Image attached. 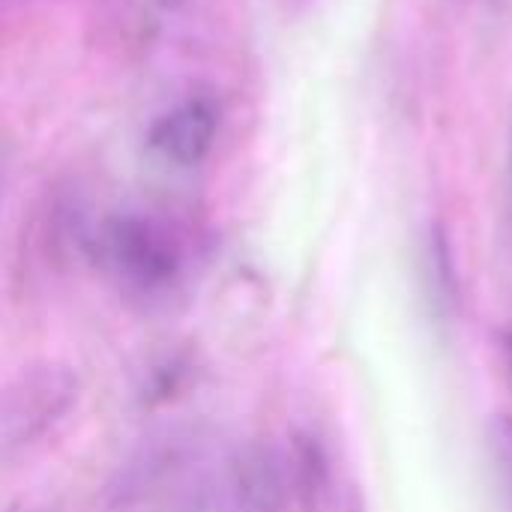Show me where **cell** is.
I'll return each mask as SVG.
<instances>
[{"mask_svg":"<svg viewBox=\"0 0 512 512\" xmlns=\"http://www.w3.org/2000/svg\"><path fill=\"white\" fill-rule=\"evenodd\" d=\"M486 444H489V459L492 471L501 489V498L512 512V417L495 414L486 429Z\"/></svg>","mask_w":512,"mask_h":512,"instance_id":"8992f818","label":"cell"},{"mask_svg":"<svg viewBox=\"0 0 512 512\" xmlns=\"http://www.w3.org/2000/svg\"><path fill=\"white\" fill-rule=\"evenodd\" d=\"M231 492L243 512H285L294 492V459L267 444L246 447L231 468Z\"/></svg>","mask_w":512,"mask_h":512,"instance_id":"3957f363","label":"cell"},{"mask_svg":"<svg viewBox=\"0 0 512 512\" xmlns=\"http://www.w3.org/2000/svg\"><path fill=\"white\" fill-rule=\"evenodd\" d=\"M219 111L210 99H186L156 120L150 129L153 150L174 165H198L213 150Z\"/></svg>","mask_w":512,"mask_h":512,"instance_id":"277c9868","label":"cell"},{"mask_svg":"<svg viewBox=\"0 0 512 512\" xmlns=\"http://www.w3.org/2000/svg\"><path fill=\"white\" fill-rule=\"evenodd\" d=\"M498 345H501V360H504V372H507V378H510L512 390V330H501Z\"/></svg>","mask_w":512,"mask_h":512,"instance_id":"52a82bcc","label":"cell"},{"mask_svg":"<svg viewBox=\"0 0 512 512\" xmlns=\"http://www.w3.org/2000/svg\"><path fill=\"white\" fill-rule=\"evenodd\" d=\"M78 375L66 366H36L15 375L0 405V447L12 456L51 432L78 402Z\"/></svg>","mask_w":512,"mask_h":512,"instance_id":"7a4b0ae2","label":"cell"},{"mask_svg":"<svg viewBox=\"0 0 512 512\" xmlns=\"http://www.w3.org/2000/svg\"><path fill=\"white\" fill-rule=\"evenodd\" d=\"M426 294L432 315L441 324H450L459 312V276L450 237L441 225H435L426 240Z\"/></svg>","mask_w":512,"mask_h":512,"instance_id":"5b68a950","label":"cell"},{"mask_svg":"<svg viewBox=\"0 0 512 512\" xmlns=\"http://www.w3.org/2000/svg\"><path fill=\"white\" fill-rule=\"evenodd\" d=\"M99 264L135 294H162L180 273L174 240L141 216H114L96 237Z\"/></svg>","mask_w":512,"mask_h":512,"instance_id":"6da1fadb","label":"cell"}]
</instances>
